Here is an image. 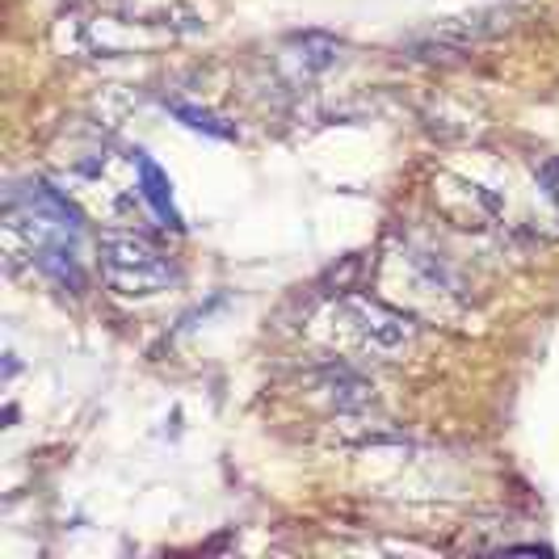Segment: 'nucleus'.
Here are the masks:
<instances>
[{
  "mask_svg": "<svg viewBox=\"0 0 559 559\" xmlns=\"http://www.w3.org/2000/svg\"><path fill=\"white\" fill-rule=\"evenodd\" d=\"M538 186H543L547 198L559 206V156H551V160H543V165H538Z\"/></svg>",
  "mask_w": 559,
  "mask_h": 559,
  "instance_id": "obj_9",
  "label": "nucleus"
},
{
  "mask_svg": "<svg viewBox=\"0 0 559 559\" xmlns=\"http://www.w3.org/2000/svg\"><path fill=\"white\" fill-rule=\"evenodd\" d=\"M324 392L333 395V404L341 413H354V408H366L370 400H374V388L358 379L354 370H329L324 374Z\"/></svg>",
  "mask_w": 559,
  "mask_h": 559,
  "instance_id": "obj_6",
  "label": "nucleus"
},
{
  "mask_svg": "<svg viewBox=\"0 0 559 559\" xmlns=\"http://www.w3.org/2000/svg\"><path fill=\"white\" fill-rule=\"evenodd\" d=\"M140 43H147L143 26H131L122 17H93V22H84V47L97 51V56H127Z\"/></svg>",
  "mask_w": 559,
  "mask_h": 559,
  "instance_id": "obj_5",
  "label": "nucleus"
},
{
  "mask_svg": "<svg viewBox=\"0 0 559 559\" xmlns=\"http://www.w3.org/2000/svg\"><path fill=\"white\" fill-rule=\"evenodd\" d=\"M177 118H186V127H194V131H206V135H231L227 127H219V118H211L206 110H194V106H173Z\"/></svg>",
  "mask_w": 559,
  "mask_h": 559,
  "instance_id": "obj_8",
  "label": "nucleus"
},
{
  "mask_svg": "<svg viewBox=\"0 0 559 559\" xmlns=\"http://www.w3.org/2000/svg\"><path fill=\"white\" fill-rule=\"evenodd\" d=\"M135 165H140V181H143V198L152 202V211L165 219L168 227H177V211H173V194H168V181H165V173L152 165L147 156H140L135 152Z\"/></svg>",
  "mask_w": 559,
  "mask_h": 559,
  "instance_id": "obj_7",
  "label": "nucleus"
},
{
  "mask_svg": "<svg viewBox=\"0 0 559 559\" xmlns=\"http://www.w3.org/2000/svg\"><path fill=\"white\" fill-rule=\"evenodd\" d=\"M336 56H341V43L329 38V34H299L282 47V63L295 72V76H316L324 68H333Z\"/></svg>",
  "mask_w": 559,
  "mask_h": 559,
  "instance_id": "obj_4",
  "label": "nucleus"
},
{
  "mask_svg": "<svg viewBox=\"0 0 559 559\" xmlns=\"http://www.w3.org/2000/svg\"><path fill=\"white\" fill-rule=\"evenodd\" d=\"M333 316L341 320V333L358 336L370 349H404L417 336L413 316L388 308V304H379L370 295H358V290H345L333 304Z\"/></svg>",
  "mask_w": 559,
  "mask_h": 559,
  "instance_id": "obj_2",
  "label": "nucleus"
},
{
  "mask_svg": "<svg viewBox=\"0 0 559 559\" xmlns=\"http://www.w3.org/2000/svg\"><path fill=\"white\" fill-rule=\"evenodd\" d=\"M433 202H438V211L447 215L450 224H459V227L492 224L497 211H501V202L488 194V190H479V186L454 177V173H442V177L433 181Z\"/></svg>",
  "mask_w": 559,
  "mask_h": 559,
  "instance_id": "obj_3",
  "label": "nucleus"
},
{
  "mask_svg": "<svg viewBox=\"0 0 559 559\" xmlns=\"http://www.w3.org/2000/svg\"><path fill=\"white\" fill-rule=\"evenodd\" d=\"M102 278L118 295H131V299H147V295H160L173 286L177 270L168 265V257L156 245H147L135 231H106L102 245Z\"/></svg>",
  "mask_w": 559,
  "mask_h": 559,
  "instance_id": "obj_1",
  "label": "nucleus"
}]
</instances>
